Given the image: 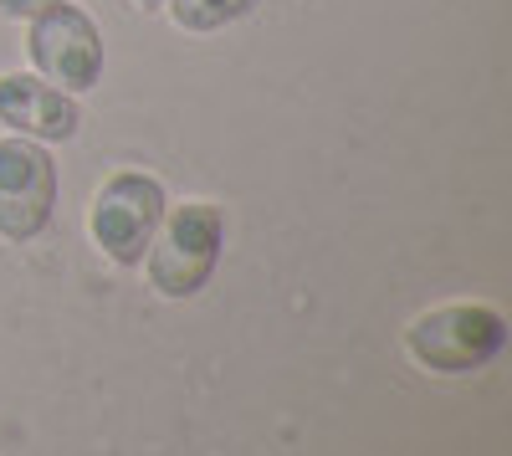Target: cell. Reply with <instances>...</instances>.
<instances>
[{"mask_svg": "<svg viewBox=\"0 0 512 456\" xmlns=\"http://www.w3.org/2000/svg\"><path fill=\"white\" fill-rule=\"evenodd\" d=\"M221 252H226V211L216 200H185L164 205V221L139 267L149 272V287L159 298L185 303L216 277Z\"/></svg>", "mask_w": 512, "mask_h": 456, "instance_id": "obj_1", "label": "cell"}, {"mask_svg": "<svg viewBox=\"0 0 512 456\" xmlns=\"http://www.w3.org/2000/svg\"><path fill=\"white\" fill-rule=\"evenodd\" d=\"M507 344V318L492 303H441L405 328V354L431 375H477Z\"/></svg>", "mask_w": 512, "mask_h": 456, "instance_id": "obj_2", "label": "cell"}, {"mask_svg": "<svg viewBox=\"0 0 512 456\" xmlns=\"http://www.w3.org/2000/svg\"><path fill=\"white\" fill-rule=\"evenodd\" d=\"M164 185L144 170H113L93 205H88V231L98 241V252L113 262V267H139L144 252H149V241L164 221Z\"/></svg>", "mask_w": 512, "mask_h": 456, "instance_id": "obj_3", "label": "cell"}, {"mask_svg": "<svg viewBox=\"0 0 512 456\" xmlns=\"http://www.w3.org/2000/svg\"><path fill=\"white\" fill-rule=\"evenodd\" d=\"M26 52L36 77H47L62 93H88L103 82V31L72 0L26 21Z\"/></svg>", "mask_w": 512, "mask_h": 456, "instance_id": "obj_4", "label": "cell"}, {"mask_svg": "<svg viewBox=\"0 0 512 456\" xmlns=\"http://www.w3.org/2000/svg\"><path fill=\"white\" fill-rule=\"evenodd\" d=\"M57 164L47 144L6 134L0 139V241H36L57 216Z\"/></svg>", "mask_w": 512, "mask_h": 456, "instance_id": "obj_5", "label": "cell"}, {"mask_svg": "<svg viewBox=\"0 0 512 456\" xmlns=\"http://www.w3.org/2000/svg\"><path fill=\"white\" fill-rule=\"evenodd\" d=\"M0 123H6V134L36 144H67L82 129V108L72 93L52 88L36 72H0Z\"/></svg>", "mask_w": 512, "mask_h": 456, "instance_id": "obj_6", "label": "cell"}, {"mask_svg": "<svg viewBox=\"0 0 512 456\" xmlns=\"http://www.w3.org/2000/svg\"><path fill=\"white\" fill-rule=\"evenodd\" d=\"M164 6L180 31H221L246 11H256V0H164Z\"/></svg>", "mask_w": 512, "mask_h": 456, "instance_id": "obj_7", "label": "cell"}, {"mask_svg": "<svg viewBox=\"0 0 512 456\" xmlns=\"http://www.w3.org/2000/svg\"><path fill=\"white\" fill-rule=\"evenodd\" d=\"M52 6H62V0H0V16L6 21H31V16L52 11Z\"/></svg>", "mask_w": 512, "mask_h": 456, "instance_id": "obj_8", "label": "cell"}, {"mask_svg": "<svg viewBox=\"0 0 512 456\" xmlns=\"http://www.w3.org/2000/svg\"><path fill=\"white\" fill-rule=\"evenodd\" d=\"M139 6H144V11H159V6H164V0H139Z\"/></svg>", "mask_w": 512, "mask_h": 456, "instance_id": "obj_9", "label": "cell"}]
</instances>
